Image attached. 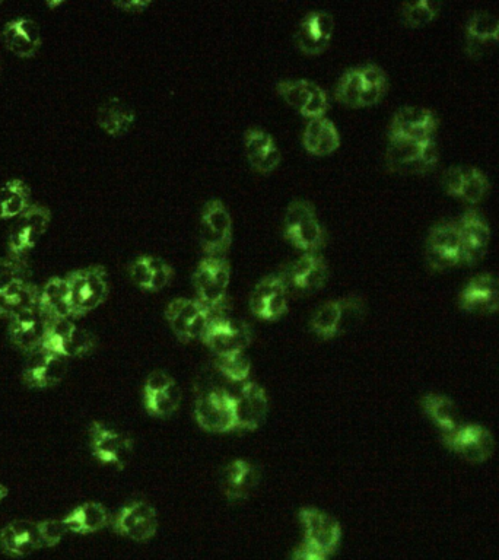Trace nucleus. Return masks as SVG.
Here are the masks:
<instances>
[{"label": "nucleus", "mask_w": 499, "mask_h": 560, "mask_svg": "<svg viewBox=\"0 0 499 560\" xmlns=\"http://www.w3.org/2000/svg\"><path fill=\"white\" fill-rule=\"evenodd\" d=\"M28 278H30V269L24 259L12 256L8 259H0V295Z\"/></svg>", "instance_id": "45"}, {"label": "nucleus", "mask_w": 499, "mask_h": 560, "mask_svg": "<svg viewBox=\"0 0 499 560\" xmlns=\"http://www.w3.org/2000/svg\"><path fill=\"white\" fill-rule=\"evenodd\" d=\"M440 161L437 140H389L386 167L390 173L422 175L434 170Z\"/></svg>", "instance_id": "4"}, {"label": "nucleus", "mask_w": 499, "mask_h": 560, "mask_svg": "<svg viewBox=\"0 0 499 560\" xmlns=\"http://www.w3.org/2000/svg\"><path fill=\"white\" fill-rule=\"evenodd\" d=\"M244 148L251 168L259 174H270L282 161L281 149L270 133L259 127H250L244 133Z\"/></svg>", "instance_id": "25"}, {"label": "nucleus", "mask_w": 499, "mask_h": 560, "mask_svg": "<svg viewBox=\"0 0 499 560\" xmlns=\"http://www.w3.org/2000/svg\"><path fill=\"white\" fill-rule=\"evenodd\" d=\"M305 151L314 157H327L340 148V135L338 127L327 119L308 120L303 133Z\"/></svg>", "instance_id": "34"}, {"label": "nucleus", "mask_w": 499, "mask_h": 560, "mask_svg": "<svg viewBox=\"0 0 499 560\" xmlns=\"http://www.w3.org/2000/svg\"><path fill=\"white\" fill-rule=\"evenodd\" d=\"M466 53L470 57H481L491 47L499 44V17L488 11H479L470 15L464 28Z\"/></svg>", "instance_id": "28"}, {"label": "nucleus", "mask_w": 499, "mask_h": 560, "mask_svg": "<svg viewBox=\"0 0 499 560\" xmlns=\"http://www.w3.org/2000/svg\"><path fill=\"white\" fill-rule=\"evenodd\" d=\"M38 311L44 321L54 318H69L68 305H66L65 278H52L40 291Z\"/></svg>", "instance_id": "39"}, {"label": "nucleus", "mask_w": 499, "mask_h": 560, "mask_svg": "<svg viewBox=\"0 0 499 560\" xmlns=\"http://www.w3.org/2000/svg\"><path fill=\"white\" fill-rule=\"evenodd\" d=\"M459 307L476 315L499 313V278L492 273H479L463 286Z\"/></svg>", "instance_id": "23"}, {"label": "nucleus", "mask_w": 499, "mask_h": 560, "mask_svg": "<svg viewBox=\"0 0 499 560\" xmlns=\"http://www.w3.org/2000/svg\"><path fill=\"white\" fill-rule=\"evenodd\" d=\"M275 88L279 97L300 113L320 85L308 79H282Z\"/></svg>", "instance_id": "41"}, {"label": "nucleus", "mask_w": 499, "mask_h": 560, "mask_svg": "<svg viewBox=\"0 0 499 560\" xmlns=\"http://www.w3.org/2000/svg\"><path fill=\"white\" fill-rule=\"evenodd\" d=\"M441 14V5L431 0L403 3L400 8V18L409 28H422L432 24Z\"/></svg>", "instance_id": "42"}, {"label": "nucleus", "mask_w": 499, "mask_h": 560, "mask_svg": "<svg viewBox=\"0 0 499 560\" xmlns=\"http://www.w3.org/2000/svg\"><path fill=\"white\" fill-rule=\"evenodd\" d=\"M234 400L237 431H256L268 416L269 399L265 388L247 381L241 384Z\"/></svg>", "instance_id": "24"}, {"label": "nucleus", "mask_w": 499, "mask_h": 560, "mask_svg": "<svg viewBox=\"0 0 499 560\" xmlns=\"http://www.w3.org/2000/svg\"><path fill=\"white\" fill-rule=\"evenodd\" d=\"M8 488H5V486L0 485V502L3 501V499L6 498V496H8Z\"/></svg>", "instance_id": "51"}, {"label": "nucleus", "mask_w": 499, "mask_h": 560, "mask_svg": "<svg viewBox=\"0 0 499 560\" xmlns=\"http://www.w3.org/2000/svg\"><path fill=\"white\" fill-rule=\"evenodd\" d=\"M97 346V337L88 330L76 327L71 318L44 321V339L40 350L62 358L88 355Z\"/></svg>", "instance_id": "6"}, {"label": "nucleus", "mask_w": 499, "mask_h": 560, "mask_svg": "<svg viewBox=\"0 0 499 560\" xmlns=\"http://www.w3.org/2000/svg\"><path fill=\"white\" fill-rule=\"evenodd\" d=\"M111 525L120 536L136 542H146L157 533L158 514L148 502L133 501L117 512Z\"/></svg>", "instance_id": "21"}, {"label": "nucleus", "mask_w": 499, "mask_h": 560, "mask_svg": "<svg viewBox=\"0 0 499 560\" xmlns=\"http://www.w3.org/2000/svg\"><path fill=\"white\" fill-rule=\"evenodd\" d=\"M0 75H2V63H0Z\"/></svg>", "instance_id": "53"}, {"label": "nucleus", "mask_w": 499, "mask_h": 560, "mask_svg": "<svg viewBox=\"0 0 499 560\" xmlns=\"http://www.w3.org/2000/svg\"><path fill=\"white\" fill-rule=\"evenodd\" d=\"M421 404L425 415L440 429L441 435L450 434L460 425L456 404L446 394H425Z\"/></svg>", "instance_id": "36"}, {"label": "nucleus", "mask_w": 499, "mask_h": 560, "mask_svg": "<svg viewBox=\"0 0 499 560\" xmlns=\"http://www.w3.org/2000/svg\"><path fill=\"white\" fill-rule=\"evenodd\" d=\"M31 206V189L21 178L6 181L0 187V221L17 219Z\"/></svg>", "instance_id": "38"}, {"label": "nucleus", "mask_w": 499, "mask_h": 560, "mask_svg": "<svg viewBox=\"0 0 499 560\" xmlns=\"http://www.w3.org/2000/svg\"><path fill=\"white\" fill-rule=\"evenodd\" d=\"M231 280V264L227 257H203L193 273L192 283L197 299L212 315H228L230 298L228 286Z\"/></svg>", "instance_id": "2"}, {"label": "nucleus", "mask_w": 499, "mask_h": 560, "mask_svg": "<svg viewBox=\"0 0 499 560\" xmlns=\"http://www.w3.org/2000/svg\"><path fill=\"white\" fill-rule=\"evenodd\" d=\"M92 455L108 466L125 469L133 453V441L126 435L94 422L90 428Z\"/></svg>", "instance_id": "19"}, {"label": "nucleus", "mask_w": 499, "mask_h": 560, "mask_svg": "<svg viewBox=\"0 0 499 560\" xmlns=\"http://www.w3.org/2000/svg\"><path fill=\"white\" fill-rule=\"evenodd\" d=\"M195 418L200 428L212 434L237 431L234 394L215 388L197 399Z\"/></svg>", "instance_id": "10"}, {"label": "nucleus", "mask_w": 499, "mask_h": 560, "mask_svg": "<svg viewBox=\"0 0 499 560\" xmlns=\"http://www.w3.org/2000/svg\"><path fill=\"white\" fill-rule=\"evenodd\" d=\"M456 222L463 247V266H473L481 262L491 244L488 219L478 209L470 208Z\"/></svg>", "instance_id": "20"}, {"label": "nucleus", "mask_w": 499, "mask_h": 560, "mask_svg": "<svg viewBox=\"0 0 499 560\" xmlns=\"http://www.w3.org/2000/svg\"><path fill=\"white\" fill-rule=\"evenodd\" d=\"M425 256L428 266L437 272L463 266V247L456 221L444 219L429 229Z\"/></svg>", "instance_id": "8"}, {"label": "nucleus", "mask_w": 499, "mask_h": 560, "mask_svg": "<svg viewBox=\"0 0 499 560\" xmlns=\"http://www.w3.org/2000/svg\"><path fill=\"white\" fill-rule=\"evenodd\" d=\"M367 305L359 295L333 299L321 305L310 321L311 332L323 340L335 339L364 318Z\"/></svg>", "instance_id": "5"}, {"label": "nucleus", "mask_w": 499, "mask_h": 560, "mask_svg": "<svg viewBox=\"0 0 499 560\" xmlns=\"http://www.w3.org/2000/svg\"><path fill=\"white\" fill-rule=\"evenodd\" d=\"M260 483V472L246 460H234L228 464L222 477V490L230 501L250 498Z\"/></svg>", "instance_id": "31"}, {"label": "nucleus", "mask_w": 499, "mask_h": 560, "mask_svg": "<svg viewBox=\"0 0 499 560\" xmlns=\"http://www.w3.org/2000/svg\"><path fill=\"white\" fill-rule=\"evenodd\" d=\"M292 560H329L326 555H321V553L316 552V550L310 549L307 544H301L297 549L294 550V555H292Z\"/></svg>", "instance_id": "49"}, {"label": "nucleus", "mask_w": 499, "mask_h": 560, "mask_svg": "<svg viewBox=\"0 0 499 560\" xmlns=\"http://www.w3.org/2000/svg\"><path fill=\"white\" fill-rule=\"evenodd\" d=\"M62 5V2H47L46 6H49V8H57V6Z\"/></svg>", "instance_id": "52"}, {"label": "nucleus", "mask_w": 499, "mask_h": 560, "mask_svg": "<svg viewBox=\"0 0 499 560\" xmlns=\"http://www.w3.org/2000/svg\"><path fill=\"white\" fill-rule=\"evenodd\" d=\"M136 111L122 98H108L97 110V124L111 138H122L132 130Z\"/></svg>", "instance_id": "33"}, {"label": "nucleus", "mask_w": 499, "mask_h": 560, "mask_svg": "<svg viewBox=\"0 0 499 560\" xmlns=\"http://www.w3.org/2000/svg\"><path fill=\"white\" fill-rule=\"evenodd\" d=\"M444 445L469 463L488 461L495 451L492 432L481 423H460L453 432L443 435Z\"/></svg>", "instance_id": "9"}, {"label": "nucleus", "mask_w": 499, "mask_h": 560, "mask_svg": "<svg viewBox=\"0 0 499 560\" xmlns=\"http://www.w3.org/2000/svg\"><path fill=\"white\" fill-rule=\"evenodd\" d=\"M0 5H2V2H0Z\"/></svg>", "instance_id": "55"}, {"label": "nucleus", "mask_w": 499, "mask_h": 560, "mask_svg": "<svg viewBox=\"0 0 499 560\" xmlns=\"http://www.w3.org/2000/svg\"><path fill=\"white\" fill-rule=\"evenodd\" d=\"M66 530L75 534H92L103 530L110 523V514L100 502H87L73 509L63 518Z\"/></svg>", "instance_id": "35"}, {"label": "nucleus", "mask_w": 499, "mask_h": 560, "mask_svg": "<svg viewBox=\"0 0 499 560\" xmlns=\"http://www.w3.org/2000/svg\"><path fill=\"white\" fill-rule=\"evenodd\" d=\"M66 305L69 318H82L97 310L110 294L106 267L95 266L73 270L65 278Z\"/></svg>", "instance_id": "1"}, {"label": "nucleus", "mask_w": 499, "mask_h": 560, "mask_svg": "<svg viewBox=\"0 0 499 560\" xmlns=\"http://www.w3.org/2000/svg\"><path fill=\"white\" fill-rule=\"evenodd\" d=\"M145 409L157 418H168L179 409L181 403V391L177 384L171 385L167 390L154 396L143 397Z\"/></svg>", "instance_id": "44"}, {"label": "nucleus", "mask_w": 499, "mask_h": 560, "mask_svg": "<svg viewBox=\"0 0 499 560\" xmlns=\"http://www.w3.org/2000/svg\"><path fill=\"white\" fill-rule=\"evenodd\" d=\"M129 278L138 288L146 292H160L170 285L174 278V269L161 257L143 254L136 257L127 266Z\"/></svg>", "instance_id": "27"}, {"label": "nucleus", "mask_w": 499, "mask_h": 560, "mask_svg": "<svg viewBox=\"0 0 499 560\" xmlns=\"http://www.w3.org/2000/svg\"><path fill=\"white\" fill-rule=\"evenodd\" d=\"M52 222V212L47 206L31 205L15 219L9 231L8 251L12 257L24 259L28 251L40 243Z\"/></svg>", "instance_id": "11"}, {"label": "nucleus", "mask_w": 499, "mask_h": 560, "mask_svg": "<svg viewBox=\"0 0 499 560\" xmlns=\"http://www.w3.org/2000/svg\"><path fill=\"white\" fill-rule=\"evenodd\" d=\"M303 524L304 544L321 555H332L342 540V527L332 515L317 508H303L298 514Z\"/></svg>", "instance_id": "15"}, {"label": "nucleus", "mask_w": 499, "mask_h": 560, "mask_svg": "<svg viewBox=\"0 0 499 560\" xmlns=\"http://www.w3.org/2000/svg\"><path fill=\"white\" fill-rule=\"evenodd\" d=\"M335 33V18L327 11H311L298 24L295 44L307 56H319L329 49Z\"/></svg>", "instance_id": "22"}, {"label": "nucleus", "mask_w": 499, "mask_h": 560, "mask_svg": "<svg viewBox=\"0 0 499 560\" xmlns=\"http://www.w3.org/2000/svg\"><path fill=\"white\" fill-rule=\"evenodd\" d=\"M232 244L230 210L219 199H211L200 213V247L208 257H225Z\"/></svg>", "instance_id": "7"}, {"label": "nucleus", "mask_w": 499, "mask_h": 560, "mask_svg": "<svg viewBox=\"0 0 499 560\" xmlns=\"http://www.w3.org/2000/svg\"><path fill=\"white\" fill-rule=\"evenodd\" d=\"M116 8L123 9V11L130 12V14H141L151 6V2H143V0H133V2H116Z\"/></svg>", "instance_id": "50"}, {"label": "nucleus", "mask_w": 499, "mask_h": 560, "mask_svg": "<svg viewBox=\"0 0 499 560\" xmlns=\"http://www.w3.org/2000/svg\"><path fill=\"white\" fill-rule=\"evenodd\" d=\"M36 361L22 372L24 384L30 388H50L60 384L68 372V362L62 356L50 355L38 349Z\"/></svg>", "instance_id": "30"}, {"label": "nucleus", "mask_w": 499, "mask_h": 560, "mask_svg": "<svg viewBox=\"0 0 499 560\" xmlns=\"http://www.w3.org/2000/svg\"><path fill=\"white\" fill-rule=\"evenodd\" d=\"M327 111H329V94L320 87L311 95L310 100L305 104L300 114L305 117V119L313 120L326 117Z\"/></svg>", "instance_id": "46"}, {"label": "nucleus", "mask_w": 499, "mask_h": 560, "mask_svg": "<svg viewBox=\"0 0 499 560\" xmlns=\"http://www.w3.org/2000/svg\"><path fill=\"white\" fill-rule=\"evenodd\" d=\"M443 189L448 196L478 205L491 190V181L482 170L470 165H453L443 174Z\"/></svg>", "instance_id": "17"}, {"label": "nucleus", "mask_w": 499, "mask_h": 560, "mask_svg": "<svg viewBox=\"0 0 499 560\" xmlns=\"http://www.w3.org/2000/svg\"><path fill=\"white\" fill-rule=\"evenodd\" d=\"M2 41L8 52L21 59H33L43 46V35L33 19L17 18L6 22Z\"/></svg>", "instance_id": "26"}, {"label": "nucleus", "mask_w": 499, "mask_h": 560, "mask_svg": "<svg viewBox=\"0 0 499 560\" xmlns=\"http://www.w3.org/2000/svg\"><path fill=\"white\" fill-rule=\"evenodd\" d=\"M279 275L285 280L288 289L310 295L326 285L329 266L320 253H304L300 259L285 266Z\"/></svg>", "instance_id": "16"}, {"label": "nucleus", "mask_w": 499, "mask_h": 560, "mask_svg": "<svg viewBox=\"0 0 499 560\" xmlns=\"http://www.w3.org/2000/svg\"><path fill=\"white\" fill-rule=\"evenodd\" d=\"M40 291L30 280H24L0 295V310L3 317L12 318L24 311L38 310Z\"/></svg>", "instance_id": "37"}, {"label": "nucleus", "mask_w": 499, "mask_h": 560, "mask_svg": "<svg viewBox=\"0 0 499 560\" xmlns=\"http://www.w3.org/2000/svg\"><path fill=\"white\" fill-rule=\"evenodd\" d=\"M38 531H40L41 542L43 546L54 547L62 542L63 536L68 533L62 520H47L38 523Z\"/></svg>", "instance_id": "47"}, {"label": "nucleus", "mask_w": 499, "mask_h": 560, "mask_svg": "<svg viewBox=\"0 0 499 560\" xmlns=\"http://www.w3.org/2000/svg\"><path fill=\"white\" fill-rule=\"evenodd\" d=\"M284 238L303 253H319L326 245L327 235L313 203L295 199L289 203L284 216Z\"/></svg>", "instance_id": "3"}, {"label": "nucleus", "mask_w": 499, "mask_h": 560, "mask_svg": "<svg viewBox=\"0 0 499 560\" xmlns=\"http://www.w3.org/2000/svg\"><path fill=\"white\" fill-rule=\"evenodd\" d=\"M2 317H3V313H2V310H0V318H2Z\"/></svg>", "instance_id": "54"}, {"label": "nucleus", "mask_w": 499, "mask_h": 560, "mask_svg": "<svg viewBox=\"0 0 499 560\" xmlns=\"http://www.w3.org/2000/svg\"><path fill=\"white\" fill-rule=\"evenodd\" d=\"M38 523L28 520L12 521L0 530V549L11 558H24L41 549Z\"/></svg>", "instance_id": "29"}, {"label": "nucleus", "mask_w": 499, "mask_h": 560, "mask_svg": "<svg viewBox=\"0 0 499 560\" xmlns=\"http://www.w3.org/2000/svg\"><path fill=\"white\" fill-rule=\"evenodd\" d=\"M200 340L216 356L228 355V353L244 352L253 340V333L243 321L234 320L230 315H216L209 321Z\"/></svg>", "instance_id": "13"}, {"label": "nucleus", "mask_w": 499, "mask_h": 560, "mask_svg": "<svg viewBox=\"0 0 499 560\" xmlns=\"http://www.w3.org/2000/svg\"><path fill=\"white\" fill-rule=\"evenodd\" d=\"M362 95H364V73H362V66H355L346 70L339 79L335 98L338 103L346 107L362 108Z\"/></svg>", "instance_id": "40"}, {"label": "nucleus", "mask_w": 499, "mask_h": 560, "mask_svg": "<svg viewBox=\"0 0 499 560\" xmlns=\"http://www.w3.org/2000/svg\"><path fill=\"white\" fill-rule=\"evenodd\" d=\"M214 365L216 371L230 383L244 384L249 381L251 364L244 352L216 356Z\"/></svg>", "instance_id": "43"}, {"label": "nucleus", "mask_w": 499, "mask_h": 560, "mask_svg": "<svg viewBox=\"0 0 499 560\" xmlns=\"http://www.w3.org/2000/svg\"><path fill=\"white\" fill-rule=\"evenodd\" d=\"M9 340L22 352H37L44 339V320L40 311H24L9 318Z\"/></svg>", "instance_id": "32"}, {"label": "nucleus", "mask_w": 499, "mask_h": 560, "mask_svg": "<svg viewBox=\"0 0 499 560\" xmlns=\"http://www.w3.org/2000/svg\"><path fill=\"white\" fill-rule=\"evenodd\" d=\"M176 384V381L170 377V375L165 374V372L157 371L152 372L145 381V387H143V397L154 396V394L161 393V391L167 390L171 385Z\"/></svg>", "instance_id": "48"}, {"label": "nucleus", "mask_w": 499, "mask_h": 560, "mask_svg": "<svg viewBox=\"0 0 499 560\" xmlns=\"http://www.w3.org/2000/svg\"><path fill=\"white\" fill-rule=\"evenodd\" d=\"M440 119L431 108L406 105L394 113L390 122L389 140H427L437 135Z\"/></svg>", "instance_id": "14"}, {"label": "nucleus", "mask_w": 499, "mask_h": 560, "mask_svg": "<svg viewBox=\"0 0 499 560\" xmlns=\"http://www.w3.org/2000/svg\"><path fill=\"white\" fill-rule=\"evenodd\" d=\"M288 286L279 275H269L257 283L250 295V311L265 321L281 320L288 313Z\"/></svg>", "instance_id": "18"}, {"label": "nucleus", "mask_w": 499, "mask_h": 560, "mask_svg": "<svg viewBox=\"0 0 499 560\" xmlns=\"http://www.w3.org/2000/svg\"><path fill=\"white\" fill-rule=\"evenodd\" d=\"M212 317L214 315L199 299H173L165 308V318L171 330L184 343L200 339Z\"/></svg>", "instance_id": "12"}]
</instances>
